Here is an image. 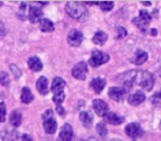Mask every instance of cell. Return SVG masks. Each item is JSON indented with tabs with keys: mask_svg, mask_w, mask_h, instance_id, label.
Returning <instances> with one entry per match:
<instances>
[{
	"mask_svg": "<svg viewBox=\"0 0 161 141\" xmlns=\"http://www.w3.org/2000/svg\"><path fill=\"white\" fill-rule=\"evenodd\" d=\"M65 10H66V14H69L71 18L75 19L77 21H86L88 18V11L85 8L84 3H67L65 6Z\"/></svg>",
	"mask_w": 161,
	"mask_h": 141,
	"instance_id": "obj_1",
	"label": "cell"
},
{
	"mask_svg": "<svg viewBox=\"0 0 161 141\" xmlns=\"http://www.w3.org/2000/svg\"><path fill=\"white\" fill-rule=\"evenodd\" d=\"M136 81H137V84H138L141 88L147 90V92H150V90L153 88L154 76L151 73L148 72V71H138L136 75Z\"/></svg>",
	"mask_w": 161,
	"mask_h": 141,
	"instance_id": "obj_2",
	"label": "cell"
},
{
	"mask_svg": "<svg viewBox=\"0 0 161 141\" xmlns=\"http://www.w3.org/2000/svg\"><path fill=\"white\" fill-rule=\"evenodd\" d=\"M42 118H43V127H44L45 132L49 134L54 133L56 131V129H58V122H56L55 118H54L53 110L47 109L43 114Z\"/></svg>",
	"mask_w": 161,
	"mask_h": 141,
	"instance_id": "obj_3",
	"label": "cell"
},
{
	"mask_svg": "<svg viewBox=\"0 0 161 141\" xmlns=\"http://www.w3.org/2000/svg\"><path fill=\"white\" fill-rule=\"evenodd\" d=\"M109 61V55L107 53H104L102 51H94L91 55V58L88 61L92 66L96 67L99 66V65H103L105 63H107Z\"/></svg>",
	"mask_w": 161,
	"mask_h": 141,
	"instance_id": "obj_4",
	"label": "cell"
},
{
	"mask_svg": "<svg viewBox=\"0 0 161 141\" xmlns=\"http://www.w3.org/2000/svg\"><path fill=\"white\" fill-rule=\"evenodd\" d=\"M87 72H88L87 63L80 62L73 67V69H72V75H73L76 79L84 81V79H86V76H87Z\"/></svg>",
	"mask_w": 161,
	"mask_h": 141,
	"instance_id": "obj_5",
	"label": "cell"
},
{
	"mask_svg": "<svg viewBox=\"0 0 161 141\" xmlns=\"http://www.w3.org/2000/svg\"><path fill=\"white\" fill-rule=\"evenodd\" d=\"M125 132L127 133L128 137H130L132 139H136L142 134V128L140 127V125L138 122H131L126 126Z\"/></svg>",
	"mask_w": 161,
	"mask_h": 141,
	"instance_id": "obj_6",
	"label": "cell"
},
{
	"mask_svg": "<svg viewBox=\"0 0 161 141\" xmlns=\"http://www.w3.org/2000/svg\"><path fill=\"white\" fill-rule=\"evenodd\" d=\"M67 42L72 46H78L83 42V33L78 30H71L67 34Z\"/></svg>",
	"mask_w": 161,
	"mask_h": 141,
	"instance_id": "obj_7",
	"label": "cell"
},
{
	"mask_svg": "<svg viewBox=\"0 0 161 141\" xmlns=\"http://www.w3.org/2000/svg\"><path fill=\"white\" fill-rule=\"evenodd\" d=\"M93 107L94 110L98 116L101 117H105L108 114V105L102 99H94L93 100Z\"/></svg>",
	"mask_w": 161,
	"mask_h": 141,
	"instance_id": "obj_8",
	"label": "cell"
},
{
	"mask_svg": "<svg viewBox=\"0 0 161 141\" xmlns=\"http://www.w3.org/2000/svg\"><path fill=\"white\" fill-rule=\"evenodd\" d=\"M126 90L119 87H110L108 90V96L115 101H123L125 99Z\"/></svg>",
	"mask_w": 161,
	"mask_h": 141,
	"instance_id": "obj_9",
	"label": "cell"
},
{
	"mask_svg": "<svg viewBox=\"0 0 161 141\" xmlns=\"http://www.w3.org/2000/svg\"><path fill=\"white\" fill-rule=\"evenodd\" d=\"M32 6V5H31ZM42 17H43V12L42 9L39 8L38 6H32L29 10V20L31 21L32 23H36L41 20H42Z\"/></svg>",
	"mask_w": 161,
	"mask_h": 141,
	"instance_id": "obj_10",
	"label": "cell"
},
{
	"mask_svg": "<svg viewBox=\"0 0 161 141\" xmlns=\"http://www.w3.org/2000/svg\"><path fill=\"white\" fill-rule=\"evenodd\" d=\"M60 141H72L73 139V128L69 123H64L60 132Z\"/></svg>",
	"mask_w": 161,
	"mask_h": 141,
	"instance_id": "obj_11",
	"label": "cell"
},
{
	"mask_svg": "<svg viewBox=\"0 0 161 141\" xmlns=\"http://www.w3.org/2000/svg\"><path fill=\"white\" fill-rule=\"evenodd\" d=\"M145 100H146L145 94H143L142 92H140V90H138V92H136L135 94L130 95V96L128 97V103L131 106H138V105H140L141 103H143Z\"/></svg>",
	"mask_w": 161,
	"mask_h": 141,
	"instance_id": "obj_12",
	"label": "cell"
},
{
	"mask_svg": "<svg viewBox=\"0 0 161 141\" xmlns=\"http://www.w3.org/2000/svg\"><path fill=\"white\" fill-rule=\"evenodd\" d=\"M136 75H137L136 71H130V72L126 73V74L124 75L123 84L126 87V90H129L130 88H131V86L134 85L135 81H136Z\"/></svg>",
	"mask_w": 161,
	"mask_h": 141,
	"instance_id": "obj_13",
	"label": "cell"
},
{
	"mask_svg": "<svg viewBox=\"0 0 161 141\" xmlns=\"http://www.w3.org/2000/svg\"><path fill=\"white\" fill-rule=\"evenodd\" d=\"M65 84L66 83H65V81L63 79H61V77H55V79H53V82H52V88H51L52 92L54 93V95L63 93Z\"/></svg>",
	"mask_w": 161,
	"mask_h": 141,
	"instance_id": "obj_14",
	"label": "cell"
},
{
	"mask_svg": "<svg viewBox=\"0 0 161 141\" xmlns=\"http://www.w3.org/2000/svg\"><path fill=\"white\" fill-rule=\"evenodd\" d=\"M90 85H91V87L94 89L95 93L99 94V93H102V90L104 89V87H105L106 79H102V77H96V79H93V81L91 82Z\"/></svg>",
	"mask_w": 161,
	"mask_h": 141,
	"instance_id": "obj_15",
	"label": "cell"
},
{
	"mask_svg": "<svg viewBox=\"0 0 161 141\" xmlns=\"http://www.w3.org/2000/svg\"><path fill=\"white\" fill-rule=\"evenodd\" d=\"M104 119H105L106 122L112 123V125H116V126L123 123L124 120H125L124 117L119 116V115H117V114H114V112H108V114L104 117Z\"/></svg>",
	"mask_w": 161,
	"mask_h": 141,
	"instance_id": "obj_16",
	"label": "cell"
},
{
	"mask_svg": "<svg viewBox=\"0 0 161 141\" xmlns=\"http://www.w3.org/2000/svg\"><path fill=\"white\" fill-rule=\"evenodd\" d=\"M28 65H29L30 68L33 71V72H40L41 69L43 68V64L41 62V60L38 56H32L28 61Z\"/></svg>",
	"mask_w": 161,
	"mask_h": 141,
	"instance_id": "obj_17",
	"label": "cell"
},
{
	"mask_svg": "<svg viewBox=\"0 0 161 141\" xmlns=\"http://www.w3.org/2000/svg\"><path fill=\"white\" fill-rule=\"evenodd\" d=\"M36 89L41 95H47L49 89H47V79L44 76H41L36 82Z\"/></svg>",
	"mask_w": 161,
	"mask_h": 141,
	"instance_id": "obj_18",
	"label": "cell"
},
{
	"mask_svg": "<svg viewBox=\"0 0 161 141\" xmlns=\"http://www.w3.org/2000/svg\"><path fill=\"white\" fill-rule=\"evenodd\" d=\"M93 116L90 111H82L80 114V120L82 121V123L84 125V127L91 128L93 123Z\"/></svg>",
	"mask_w": 161,
	"mask_h": 141,
	"instance_id": "obj_19",
	"label": "cell"
},
{
	"mask_svg": "<svg viewBox=\"0 0 161 141\" xmlns=\"http://www.w3.org/2000/svg\"><path fill=\"white\" fill-rule=\"evenodd\" d=\"M148 60V53L145 51H141V50H138L135 54V57L132 60V63H135L136 65H141Z\"/></svg>",
	"mask_w": 161,
	"mask_h": 141,
	"instance_id": "obj_20",
	"label": "cell"
},
{
	"mask_svg": "<svg viewBox=\"0 0 161 141\" xmlns=\"http://www.w3.org/2000/svg\"><path fill=\"white\" fill-rule=\"evenodd\" d=\"M9 121L14 127H19L21 125V121H22V116H21V112L19 110H14V111L10 114Z\"/></svg>",
	"mask_w": 161,
	"mask_h": 141,
	"instance_id": "obj_21",
	"label": "cell"
},
{
	"mask_svg": "<svg viewBox=\"0 0 161 141\" xmlns=\"http://www.w3.org/2000/svg\"><path fill=\"white\" fill-rule=\"evenodd\" d=\"M33 100V94L31 93L29 87H23L21 92V101L23 104H29Z\"/></svg>",
	"mask_w": 161,
	"mask_h": 141,
	"instance_id": "obj_22",
	"label": "cell"
},
{
	"mask_svg": "<svg viewBox=\"0 0 161 141\" xmlns=\"http://www.w3.org/2000/svg\"><path fill=\"white\" fill-rule=\"evenodd\" d=\"M107 39H108V35L105 33V32L97 31L96 33H95L94 38H93V42H94L95 44H97V45H103L104 43L107 41Z\"/></svg>",
	"mask_w": 161,
	"mask_h": 141,
	"instance_id": "obj_23",
	"label": "cell"
},
{
	"mask_svg": "<svg viewBox=\"0 0 161 141\" xmlns=\"http://www.w3.org/2000/svg\"><path fill=\"white\" fill-rule=\"evenodd\" d=\"M40 29L43 32H52L54 30V24L51 20L47 18H43L40 22Z\"/></svg>",
	"mask_w": 161,
	"mask_h": 141,
	"instance_id": "obj_24",
	"label": "cell"
},
{
	"mask_svg": "<svg viewBox=\"0 0 161 141\" xmlns=\"http://www.w3.org/2000/svg\"><path fill=\"white\" fill-rule=\"evenodd\" d=\"M96 131H97V133L101 136V138L106 139L108 132H107V128H106V125H105V122H104V121H101V122L97 123Z\"/></svg>",
	"mask_w": 161,
	"mask_h": 141,
	"instance_id": "obj_25",
	"label": "cell"
},
{
	"mask_svg": "<svg viewBox=\"0 0 161 141\" xmlns=\"http://www.w3.org/2000/svg\"><path fill=\"white\" fill-rule=\"evenodd\" d=\"M132 23H134L135 25H137V28H138V29L142 30V31H146L148 24H149V22H147V21H145L143 19H141L140 17H137V18H135L134 20H132Z\"/></svg>",
	"mask_w": 161,
	"mask_h": 141,
	"instance_id": "obj_26",
	"label": "cell"
},
{
	"mask_svg": "<svg viewBox=\"0 0 161 141\" xmlns=\"http://www.w3.org/2000/svg\"><path fill=\"white\" fill-rule=\"evenodd\" d=\"M0 83H1V85L6 86V87H8L10 85L9 75L6 72H1V74H0Z\"/></svg>",
	"mask_w": 161,
	"mask_h": 141,
	"instance_id": "obj_27",
	"label": "cell"
},
{
	"mask_svg": "<svg viewBox=\"0 0 161 141\" xmlns=\"http://www.w3.org/2000/svg\"><path fill=\"white\" fill-rule=\"evenodd\" d=\"M53 101L58 106H60L61 104L64 101V99H65V94L64 93H61V94H56V95H54L53 96Z\"/></svg>",
	"mask_w": 161,
	"mask_h": 141,
	"instance_id": "obj_28",
	"label": "cell"
},
{
	"mask_svg": "<svg viewBox=\"0 0 161 141\" xmlns=\"http://www.w3.org/2000/svg\"><path fill=\"white\" fill-rule=\"evenodd\" d=\"M98 6L103 11H110L114 7V3H99Z\"/></svg>",
	"mask_w": 161,
	"mask_h": 141,
	"instance_id": "obj_29",
	"label": "cell"
},
{
	"mask_svg": "<svg viewBox=\"0 0 161 141\" xmlns=\"http://www.w3.org/2000/svg\"><path fill=\"white\" fill-rule=\"evenodd\" d=\"M139 17H140L141 19H143L145 21H147V22H149V23H150V21H151V16L148 14L147 10H140V12H139Z\"/></svg>",
	"mask_w": 161,
	"mask_h": 141,
	"instance_id": "obj_30",
	"label": "cell"
},
{
	"mask_svg": "<svg viewBox=\"0 0 161 141\" xmlns=\"http://www.w3.org/2000/svg\"><path fill=\"white\" fill-rule=\"evenodd\" d=\"M117 31H118V34H117V38L118 39H121V38H125L127 35V30L123 27H117Z\"/></svg>",
	"mask_w": 161,
	"mask_h": 141,
	"instance_id": "obj_31",
	"label": "cell"
},
{
	"mask_svg": "<svg viewBox=\"0 0 161 141\" xmlns=\"http://www.w3.org/2000/svg\"><path fill=\"white\" fill-rule=\"evenodd\" d=\"M0 108H1V122H5L6 120V105L3 101L0 104Z\"/></svg>",
	"mask_w": 161,
	"mask_h": 141,
	"instance_id": "obj_32",
	"label": "cell"
},
{
	"mask_svg": "<svg viewBox=\"0 0 161 141\" xmlns=\"http://www.w3.org/2000/svg\"><path fill=\"white\" fill-rule=\"evenodd\" d=\"M10 69H11V71H12V73H14V76H16V77H18V79H19V77L21 76V72H20V69H19L18 67L16 66V65H12V64L10 65Z\"/></svg>",
	"mask_w": 161,
	"mask_h": 141,
	"instance_id": "obj_33",
	"label": "cell"
},
{
	"mask_svg": "<svg viewBox=\"0 0 161 141\" xmlns=\"http://www.w3.org/2000/svg\"><path fill=\"white\" fill-rule=\"evenodd\" d=\"M156 100L161 101V92L157 93V94H154L153 96H152V101H153V103H156Z\"/></svg>",
	"mask_w": 161,
	"mask_h": 141,
	"instance_id": "obj_34",
	"label": "cell"
},
{
	"mask_svg": "<svg viewBox=\"0 0 161 141\" xmlns=\"http://www.w3.org/2000/svg\"><path fill=\"white\" fill-rule=\"evenodd\" d=\"M56 111L58 112V114L61 115V116H64L65 115V110H64V108L62 107V106H56Z\"/></svg>",
	"mask_w": 161,
	"mask_h": 141,
	"instance_id": "obj_35",
	"label": "cell"
},
{
	"mask_svg": "<svg viewBox=\"0 0 161 141\" xmlns=\"http://www.w3.org/2000/svg\"><path fill=\"white\" fill-rule=\"evenodd\" d=\"M22 141H33V139H32L31 136H29V134H23Z\"/></svg>",
	"mask_w": 161,
	"mask_h": 141,
	"instance_id": "obj_36",
	"label": "cell"
},
{
	"mask_svg": "<svg viewBox=\"0 0 161 141\" xmlns=\"http://www.w3.org/2000/svg\"><path fill=\"white\" fill-rule=\"evenodd\" d=\"M80 141H98L96 138H94V137H91V138H88V139H82Z\"/></svg>",
	"mask_w": 161,
	"mask_h": 141,
	"instance_id": "obj_37",
	"label": "cell"
},
{
	"mask_svg": "<svg viewBox=\"0 0 161 141\" xmlns=\"http://www.w3.org/2000/svg\"><path fill=\"white\" fill-rule=\"evenodd\" d=\"M151 33H152V35H157V30H151Z\"/></svg>",
	"mask_w": 161,
	"mask_h": 141,
	"instance_id": "obj_38",
	"label": "cell"
},
{
	"mask_svg": "<svg viewBox=\"0 0 161 141\" xmlns=\"http://www.w3.org/2000/svg\"><path fill=\"white\" fill-rule=\"evenodd\" d=\"M143 6H151V3H141Z\"/></svg>",
	"mask_w": 161,
	"mask_h": 141,
	"instance_id": "obj_39",
	"label": "cell"
},
{
	"mask_svg": "<svg viewBox=\"0 0 161 141\" xmlns=\"http://www.w3.org/2000/svg\"><path fill=\"white\" fill-rule=\"evenodd\" d=\"M112 141H120V140H112Z\"/></svg>",
	"mask_w": 161,
	"mask_h": 141,
	"instance_id": "obj_40",
	"label": "cell"
}]
</instances>
